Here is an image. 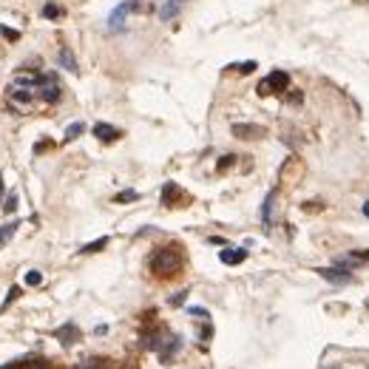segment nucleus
I'll return each instance as SVG.
<instances>
[{
	"instance_id": "7c9ffc66",
	"label": "nucleus",
	"mask_w": 369,
	"mask_h": 369,
	"mask_svg": "<svg viewBox=\"0 0 369 369\" xmlns=\"http://www.w3.org/2000/svg\"><path fill=\"white\" fill-rule=\"evenodd\" d=\"M364 216H369V202H366V204H364Z\"/></svg>"
},
{
	"instance_id": "4be33fe9",
	"label": "nucleus",
	"mask_w": 369,
	"mask_h": 369,
	"mask_svg": "<svg viewBox=\"0 0 369 369\" xmlns=\"http://www.w3.org/2000/svg\"><path fill=\"white\" fill-rule=\"evenodd\" d=\"M3 210H6V213H14V210H18V190H12V194L3 199Z\"/></svg>"
},
{
	"instance_id": "4468645a",
	"label": "nucleus",
	"mask_w": 369,
	"mask_h": 369,
	"mask_svg": "<svg viewBox=\"0 0 369 369\" xmlns=\"http://www.w3.org/2000/svg\"><path fill=\"white\" fill-rule=\"evenodd\" d=\"M179 199H184V194L179 190V184H176V182H168L165 188H162V204H165V208H174Z\"/></svg>"
},
{
	"instance_id": "9d476101",
	"label": "nucleus",
	"mask_w": 369,
	"mask_h": 369,
	"mask_svg": "<svg viewBox=\"0 0 369 369\" xmlns=\"http://www.w3.org/2000/svg\"><path fill=\"white\" fill-rule=\"evenodd\" d=\"M276 199H278V190L272 188L270 194L264 196V204H262V224H264V228H272V210H276Z\"/></svg>"
},
{
	"instance_id": "ddd939ff",
	"label": "nucleus",
	"mask_w": 369,
	"mask_h": 369,
	"mask_svg": "<svg viewBox=\"0 0 369 369\" xmlns=\"http://www.w3.org/2000/svg\"><path fill=\"white\" fill-rule=\"evenodd\" d=\"M179 350H182V341H179V335H168V341L162 344V350H159V358H162V364H168V360L174 358Z\"/></svg>"
},
{
	"instance_id": "f8f14e48",
	"label": "nucleus",
	"mask_w": 369,
	"mask_h": 369,
	"mask_svg": "<svg viewBox=\"0 0 369 369\" xmlns=\"http://www.w3.org/2000/svg\"><path fill=\"white\" fill-rule=\"evenodd\" d=\"M94 136H97V140H102V142H114V140H120V136H122V131H120V128H114V125H108V122H97V125H94Z\"/></svg>"
},
{
	"instance_id": "39448f33",
	"label": "nucleus",
	"mask_w": 369,
	"mask_h": 369,
	"mask_svg": "<svg viewBox=\"0 0 369 369\" xmlns=\"http://www.w3.org/2000/svg\"><path fill=\"white\" fill-rule=\"evenodd\" d=\"M233 136H238V140H262V136H267V128L256 122H236L233 125Z\"/></svg>"
},
{
	"instance_id": "2eb2a0df",
	"label": "nucleus",
	"mask_w": 369,
	"mask_h": 369,
	"mask_svg": "<svg viewBox=\"0 0 369 369\" xmlns=\"http://www.w3.org/2000/svg\"><path fill=\"white\" fill-rule=\"evenodd\" d=\"M57 62H60V68H66V71H80L77 57H74V52H71L68 46H62V48H60V54H57Z\"/></svg>"
},
{
	"instance_id": "423d86ee",
	"label": "nucleus",
	"mask_w": 369,
	"mask_h": 369,
	"mask_svg": "<svg viewBox=\"0 0 369 369\" xmlns=\"http://www.w3.org/2000/svg\"><path fill=\"white\" fill-rule=\"evenodd\" d=\"M54 338L62 344V346H71L74 341H80V330H77V324L74 321H66L62 326H57L54 330Z\"/></svg>"
},
{
	"instance_id": "0eeeda50",
	"label": "nucleus",
	"mask_w": 369,
	"mask_h": 369,
	"mask_svg": "<svg viewBox=\"0 0 369 369\" xmlns=\"http://www.w3.org/2000/svg\"><path fill=\"white\" fill-rule=\"evenodd\" d=\"M316 272L321 276V278H326V282H332V284H350L352 282L350 270H338V267H318Z\"/></svg>"
},
{
	"instance_id": "aec40b11",
	"label": "nucleus",
	"mask_w": 369,
	"mask_h": 369,
	"mask_svg": "<svg viewBox=\"0 0 369 369\" xmlns=\"http://www.w3.org/2000/svg\"><path fill=\"white\" fill-rule=\"evenodd\" d=\"M102 247H108V236H102V238H97V242H91V244H86L80 253H100Z\"/></svg>"
},
{
	"instance_id": "a211bd4d",
	"label": "nucleus",
	"mask_w": 369,
	"mask_h": 369,
	"mask_svg": "<svg viewBox=\"0 0 369 369\" xmlns=\"http://www.w3.org/2000/svg\"><path fill=\"white\" fill-rule=\"evenodd\" d=\"M66 12H62V6H57V3H46L43 6V18L46 20H57V18H62Z\"/></svg>"
},
{
	"instance_id": "6ab92c4d",
	"label": "nucleus",
	"mask_w": 369,
	"mask_h": 369,
	"mask_svg": "<svg viewBox=\"0 0 369 369\" xmlns=\"http://www.w3.org/2000/svg\"><path fill=\"white\" fill-rule=\"evenodd\" d=\"M77 369H108V360H102V358H88V360H82Z\"/></svg>"
},
{
	"instance_id": "f03ea898",
	"label": "nucleus",
	"mask_w": 369,
	"mask_h": 369,
	"mask_svg": "<svg viewBox=\"0 0 369 369\" xmlns=\"http://www.w3.org/2000/svg\"><path fill=\"white\" fill-rule=\"evenodd\" d=\"M290 88V74L287 71H270L267 80L258 82V94H282Z\"/></svg>"
},
{
	"instance_id": "dca6fc26",
	"label": "nucleus",
	"mask_w": 369,
	"mask_h": 369,
	"mask_svg": "<svg viewBox=\"0 0 369 369\" xmlns=\"http://www.w3.org/2000/svg\"><path fill=\"white\" fill-rule=\"evenodd\" d=\"M182 3H184V0H168L165 6L159 9V18H162V20H174L176 14L182 12Z\"/></svg>"
},
{
	"instance_id": "20e7f679",
	"label": "nucleus",
	"mask_w": 369,
	"mask_h": 369,
	"mask_svg": "<svg viewBox=\"0 0 369 369\" xmlns=\"http://www.w3.org/2000/svg\"><path fill=\"white\" fill-rule=\"evenodd\" d=\"M136 9H140V0H125V3H120V6L108 14V32H120V28L125 26L128 14L136 12Z\"/></svg>"
},
{
	"instance_id": "bb28decb",
	"label": "nucleus",
	"mask_w": 369,
	"mask_h": 369,
	"mask_svg": "<svg viewBox=\"0 0 369 369\" xmlns=\"http://www.w3.org/2000/svg\"><path fill=\"white\" fill-rule=\"evenodd\" d=\"M0 34L9 37V40H20V32L18 28H9V26H0Z\"/></svg>"
},
{
	"instance_id": "b1692460",
	"label": "nucleus",
	"mask_w": 369,
	"mask_h": 369,
	"mask_svg": "<svg viewBox=\"0 0 369 369\" xmlns=\"http://www.w3.org/2000/svg\"><path fill=\"white\" fill-rule=\"evenodd\" d=\"M233 71H238V74H250V71H256L258 66H256V60H247V62H236V66H230Z\"/></svg>"
},
{
	"instance_id": "c85d7f7f",
	"label": "nucleus",
	"mask_w": 369,
	"mask_h": 369,
	"mask_svg": "<svg viewBox=\"0 0 369 369\" xmlns=\"http://www.w3.org/2000/svg\"><path fill=\"white\" fill-rule=\"evenodd\" d=\"M188 312H190V316H199V318H208V310L204 307H188Z\"/></svg>"
},
{
	"instance_id": "6e6552de",
	"label": "nucleus",
	"mask_w": 369,
	"mask_h": 369,
	"mask_svg": "<svg viewBox=\"0 0 369 369\" xmlns=\"http://www.w3.org/2000/svg\"><path fill=\"white\" fill-rule=\"evenodd\" d=\"M9 100L12 102H18V106H32V100H34V91L26 86H9Z\"/></svg>"
},
{
	"instance_id": "2f4dec72",
	"label": "nucleus",
	"mask_w": 369,
	"mask_h": 369,
	"mask_svg": "<svg viewBox=\"0 0 369 369\" xmlns=\"http://www.w3.org/2000/svg\"><path fill=\"white\" fill-rule=\"evenodd\" d=\"M23 369H28V366H23ZM32 369H37V366H32Z\"/></svg>"
},
{
	"instance_id": "9b49d317",
	"label": "nucleus",
	"mask_w": 369,
	"mask_h": 369,
	"mask_svg": "<svg viewBox=\"0 0 369 369\" xmlns=\"http://www.w3.org/2000/svg\"><path fill=\"white\" fill-rule=\"evenodd\" d=\"M219 258H222V264H230V267H233V264H242L247 258V250L244 247H224L219 253Z\"/></svg>"
},
{
	"instance_id": "5701e85b",
	"label": "nucleus",
	"mask_w": 369,
	"mask_h": 369,
	"mask_svg": "<svg viewBox=\"0 0 369 369\" xmlns=\"http://www.w3.org/2000/svg\"><path fill=\"white\" fill-rule=\"evenodd\" d=\"M18 296H20V287H12V290H9V296H6V301L0 304V312H6V310H9L12 304H14V301H18Z\"/></svg>"
},
{
	"instance_id": "1a4fd4ad",
	"label": "nucleus",
	"mask_w": 369,
	"mask_h": 369,
	"mask_svg": "<svg viewBox=\"0 0 369 369\" xmlns=\"http://www.w3.org/2000/svg\"><path fill=\"white\" fill-rule=\"evenodd\" d=\"M168 341V332L165 330H148V332L142 335V346H145V350H162V344Z\"/></svg>"
},
{
	"instance_id": "cd10ccee",
	"label": "nucleus",
	"mask_w": 369,
	"mask_h": 369,
	"mask_svg": "<svg viewBox=\"0 0 369 369\" xmlns=\"http://www.w3.org/2000/svg\"><path fill=\"white\" fill-rule=\"evenodd\" d=\"M236 159H238V156H233V154H228V156H222V159H219V170H228V168L233 165Z\"/></svg>"
},
{
	"instance_id": "7ed1b4c3",
	"label": "nucleus",
	"mask_w": 369,
	"mask_h": 369,
	"mask_svg": "<svg viewBox=\"0 0 369 369\" xmlns=\"http://www.w3.org/2000/svg\"><path fill=\"white\" fill-rule=\"evenodd\" d=\"M37 94L43 102H57L62 94V86L60 80L54 77V74H40V86H37Z\"/></svg>"
},
{
	"instance_id": "f257e3e1",
	"label": "nucleus",
	"mask_w": 369,
	"mask_h": 369,
	"mask_svg": "<svg viewBox=\"0 0 369 369\" xmlns=\"http://www.w3.org/2000/svg\"><path fill=\"white\" fill-rule=\"evenodd\" d=\"M184 264V256H182V247L176 244H168V247H159L156 253L150 256V272L156 278H170L176 272L182 270Z\"/></svg>"
},
{
	"instance_id": "393cba45",
	"label": "nucleus",
	"mask_w": 369,
	"mask_h": 369,
	"mask_svg": "<svg viewBox=\"0 0 369 369\" xmlns=\"http://www.w3.org/2000/svg\"><path fill=\"white\" fill-rule=\"evenodd\" d=\"M23 282H26L28 287H37V284L43 282V276H40V270H28L26 276H23Z\"/></svg>"
},
{
	"instance_id": "c756f323",
	"label": "nucleus",
	"mask_w": 369,
	"mask_h": 369,
	"mask_svg": "<svg viewBox=\"0 0 369 369\" xmlns=\"http://www.w3.org/2000/svg\"><path fill=\"white\" fill-rule=\"evenodd\" d=\"M184 296H188V292H176L174 298H170V304H174V307H182V304H184Z\"/></svg>"
},
{
	"instance_id": "f3484780",
	"label": "nucleus",
	"mask_w": 369,
	"mask_h": 369,
	"mask_svg": "<svg viewBox=\"0 0 369 369\" xmlns=\"http://www.w3.org/2000/svg\"><path fill=\"white\" fill-rule=\"evenodd\" d=\"M18 228H20V219H12L9 224H3V228H0V247L6 244V242H12V238H14Z\"/></svg>"
},
{
	"instance_id": "412c9836",
	"label": "nucleus",
	"mask_w": 369,
	"mask_h": 369,
	"mask_svg": "<svg viewBox=\"0 0 369 369\" xmlns=\"http://www.w3.org/2000/svg\"><path fill=\"white\" fill-rule=\"evenodd\" d=\"M82 131H86V125H82V122H71L68 125V128H66V140H77V136H80V134H82Z\"/></svg>"
},
{
	"instance_id": "a878e982",
	"label": "nucleus",
	"mask_w": 369,
	"mask_h": 369,
	"mask_svg": "<svg viewBox=\"0 0 369 369\" xmlns=\"http://www.w3.org/2000/svg\"><path fill=\"white\" fill-rule=\"evenodd\" d=\"M136 199H140V194H136V190H122V194H116V199L114 202H136Z\"/></svg>"
}]
</instances>
